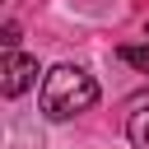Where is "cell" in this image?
<instances>
[{
	"mask_svg": "<svg viewBox=\"0 0 149 149\" xmlns=\"http://www.w3.org/2000/svg\"><path fill=\"white\" fill-rule=\"evenodd\" d=\"M126 135H130V144H135V149H149V102L130 112V126H126Z\"/></svg>",
	"mask_w": 149,
	"mask_h": 149,
	"instance_id": "3957f363",
	"label": "cell"
},
{
	"mask_svg": "<svg viewBox=\"0 0 149 149\" xmlns=\"http://www.w3.org/2000/svg\"><path fill=\"white\" fill-rule=\"evenodd\" d=\"M144 42H149V23H144Z\"/></svg>",
	"mask_w": 149,
	"mask_h": 149,
	"instance_id": "8992f818",
	"label": "cell"
},
{
	"mask_svg": "<svg viewBox=\"0 0 149 149\" xmlns=\"http://www.w3.org/2000/svg\"><path fill=\"white\" fill-rule=\"evenodd\" d=\"M116 56H121L126 65H135V70L149 74V42H144V47H116Z\"/></svg>",
	"mask_w": 149,
	"mask_h": 149,
	"instance_id": "277c9868",
	"label": "cell"
},
{
	"mask_svg": "<svg viewBox=\"0 0 149 149\" xmlns=\"http://www.w3.org/2000/svg\"><path fill=\"white\" fill-rule=\"evenodd\" d=\"M37 98H42V112H47L51 121H65V116L88 112V107L98 102V84H93V74L79 70V65H56V70H47Z\"/></svg>",
	"mask_w": 149,
	"mask_h": 149,
	"instance_id": "6da1fadb",
	"label": "cell"
},
{
	"mask_svg": "<svg viewBox=\"0 0 149 149\" xmlns=\"http://www.w3.org/2000/svg\"><path fill=\"white\" fill-rule=\"evenodd\" d=\"M0 42H5V51H14V42H19V28H14V23H5V37H0Z\"/></svg>",
	"mask_w": 149,
	"mask_h": 149,
	"instance_id": "5b68a950",
	"label": "cell"
},
{
	"mask_svg": "<svg viewBox=\"0 0 149 149\" xmlns=\"http://www.w3.org/2000/svg\"><path fill=\"white\" fill-rule=\"evenodd\" d=\"M0 74H5V79H0L5 98H19L23 88H33V84H37V61H33V56H23V51H9Z\"/></svg>",
	"mask_w": 149,
	"mask_h": 149,
	"instance_id": "7a4b0ae2",
	"label": "cell"
}]
</instances>
